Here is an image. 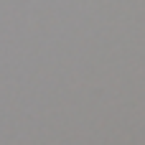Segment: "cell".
I'll use <instances>...</instances> for the list:
<instances>
[]
</instances>
